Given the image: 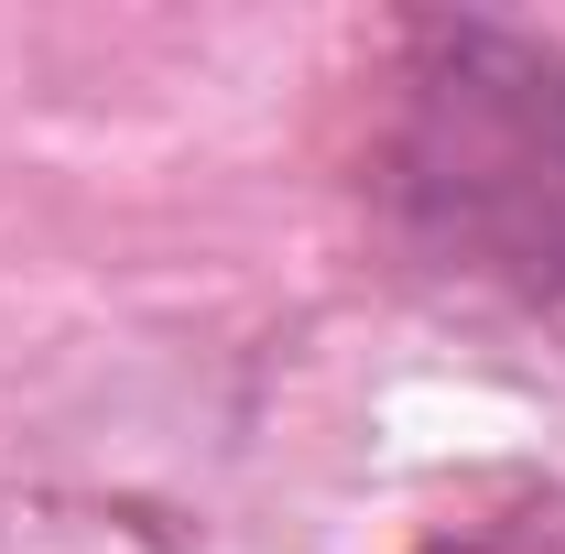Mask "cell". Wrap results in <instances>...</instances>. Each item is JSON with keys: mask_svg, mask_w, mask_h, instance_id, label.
Returning a JSON list of instances; mask_svg holds the SVG:
<instances>
[{"mask_svg": "<svg viewBox=\"0 0 565 554\" xmlns=\"http://www.w3.org/2000/svg\"><path fill=\"white\" fill-rule=\"evenodd\" d=\"M381 185L446 273L565 316V44L479 11L414 22Z\"/></svg>", "mask_w": 565, "mask_h": 554, "instance_id": "6da1fadb", "label": "cell"}]
</instances>
